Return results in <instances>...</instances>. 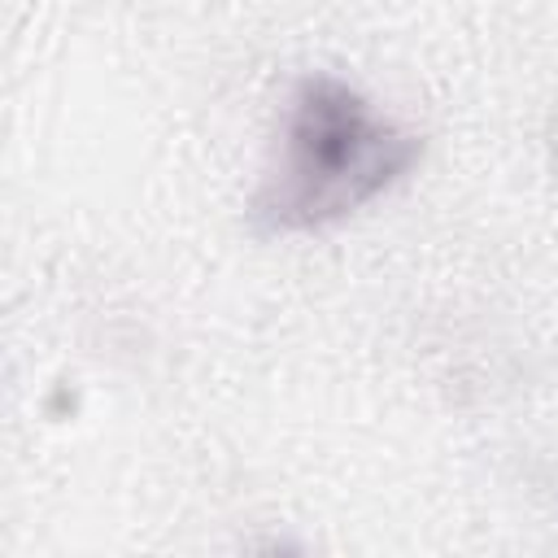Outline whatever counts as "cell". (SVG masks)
<instances>
[{"label":"cell","instance_id":"6da1fadb","mask_svg":"<svg viewBox=\"0 0 558 558\" xmlns=\"http://www.w3.org/2000/svg\"><path fill=\"white\" fill-rule=\"evenodd\" d=\"M418 157L423 140L414 131L384 118L349 83L310 74L288 96L279 157L248 201V231H323L401 183Z\"/></svg>","mask_w":558,"mask_h":558}]
</instances>
